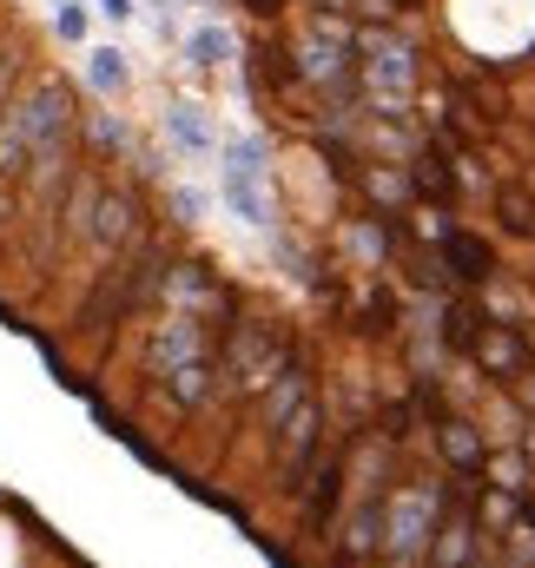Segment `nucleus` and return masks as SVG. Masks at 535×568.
<instances>
[{
  "mask_svg": "<svg viewBox=\"0 0 535 568\" xmlns=\"http://www.w3.org/2000/svg\"><path fill=\"white\" fill-rule=\"evenodd\" d=\"M7 113L20 120V133H27V145L40 152L47 140H60V133H67V113H73V87L47 73V80H33V87H27V93H20V100L7 106Z\"/></svg>",
  "mask_w": 535,
  "mask_h": 568,
  "instance_id": "1",
  "label": "nucleus"
},
{
  "mask_svg": "<svg viewBox=\"0 0 535 568\" xmlns=\"http://www.w3.org/2000/svg\"><path fill=\"white\" fill-rule=\"evenodd\" d=\"M165 140L179 145L185 159H205V152H212V126H205V106H192V100H172V106H165Z\"/></svg>",
  "mask_w": 535,
  "mask_h": 568,
  "instance_id": "2",
  "label": "nucleus"
},
{
  "mask_svg": "<svg viewBox=\"0 0 535 568\" xmlns=\"http://www.w3.org/2000/svg\"><path fill=\"white\" fill-rule=\"evenodd\" d=\"M87 80H93L107 100H120V93L133 87V67H127V53H120V47H93V53H87Z\"/></svg>",
  "mask_w": 535,
  "mask_h": 568,
  "instance_id": "3",
  "label": "nucleus"
},
{
  "mask_svg": "<svg viewBox=\"0 0 535 568\" xmlns=\"http://www.w3.org/2000/svg\"><path fill=\"white\" fill-rule=\"evenodd\" d=\"M133 219H139L133 199H100V205H93V232H100V245H127V239L139 232Z\"/></svg>",
  "mask_w": 535,
  "mask_h": 568,
  "instance_id": "4",
  "label": "nucleus"
},
{
  "mask_svg": "<svg viewBox=\"0 0 535 568\" xmlns=\"http://www.w3.org/2000/svg\"><path fill=\"white\" fill-rule=\"evenodd\" d=\"M239 47H232V33L225 27H199V33H185V60L192 67H225Z\"/></svg>",
  "mask_w": 535,
  "mask_h": 568,
  "instance_id": "5",
  "label": "nucleus"
},
{
  "mask_svg": "<svg viewBox=\"0 0 535 568\" xmlns=\"http://www.w3.org/2000/svg\"><path fill=\"white\" fill-rule=\"evenodd\" d=\"M20 67H27V47H20V40H0V113L13 106L7 93H13V80H20Z\"/></svg>",
  "mask_w": 535,
  "mask_h": 568,
  "instance_id": "6",
  "label": "nucleus"
},
{
  "mask_svg": "<svg viewBox=\"0 0 535 568\" xmlns=\"http://www.w3.org/2000/svg\"><path fill=\"white\" fill-rule=\"evenodd\" d=\"M60 33L67 40H87V7L80 0H60Z\"/></svg>",
  "mask_w": 535,
  "mask_h": 568,
  "instance_id": "7",
  "label": "nucleus"
},
{
  "mask_svg": "<svg viewBox=\"0 0 535 568\" xmlns=\"http://www.w3.org/2000/svg\"><path fill=\"white\" fill-rule=\"evenodd\" d=\"M172 205H179V219H205V192H192V185H179Z\"/></svg>",
  "mask_w": 535,
  "mask_h": 568,
  "instance_id": "8",
  "label": "nucleus"
},
{
  "mask_svg": "<svg viewBox=\"0 0 535 568\" xmlns=\"http://www.w3.org/2000/svg\"><path fill=\"white\" fill-rule=\"evenodd\" d=\"M100 13H107V20H113V27H127V20H133L139 7H133V0H100Z\"/></svg>",
  "mask_w": 535,
  "mask_h": 568,
  "instance_id": "9",
  "label": "nucleus"
},
{
  "mask_svg": "<svg viewBox=\"0 0 535 568\" xmlns=\"http://www.w3.org/2000/svg\"><path fill=\"white\" fill-rule=\"evenodd\" d=\"M179 7H192V0H179Z\"/></svg>",
  "mask_w": 535,
  "mask_h": 568,
  "instance_id": "10",
  "label": "nucleus"
}]
</instances>
